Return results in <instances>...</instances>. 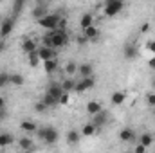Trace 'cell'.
Listing matches in <instances>:
<instances>
[{"mask_svg":"<svg viewBox=\"0 0 155 153\" xmlns=\"http://www.w3.org/2000/svg\"><path fill=\"white\" fill-rule=\"evenodd\" d=\"M123 56L126 60H135L137 58V45L135 43H126L123 49Z\"/></svg>","mask_w":155,"mask_h":153,"instance_id":"11","label":"cell"},{"mask_svg":"<svg viewBox=\"0 0 155 153\" xmlns=\"http://www.w3.org/2000/svg\"><path fill=\"white\" fill-rule=\"evenodd\" d=\"M20 49L25 52V54H29V52H35V50H38V45H36V41L33 38H29V36H24L22 41H20Z\"/></svg>","mask_w":155,"mask_h":153,"instance_id":"7","label":"cell"},{"mask_svg":"<svg viewBox=\"0 0 155 153\" xmlns=\"http://www.w3.org/2000/svg\"><path fill=\"white\" fill-rule=\"evenodd\" d=\"M47 13H49V11H47V7H43V5H38V7H35V9H33V13H31V15H33V18L40 20V18H43Z\"/></svg>","mask_w":155,"mask_h":153,"instance_id":"24","label":"cell"},{"mask_svg":"<svg viewBox=\"0 0 155 153\" xmlns=\"http://www.w3.org/2000/svg\"><path fill=\"white\" fill-rule=\"evenodd\" d=\"M94 85H96L94 76H87V77H81L79 81H76V86H74V90H76V92H87V90L94 88Z\"/></svg>","mask_w":155,"mask_h":153,"instance_id":"5","label":"cell"},{"mask_svg":"<svg viewBox=\"0 0 155 153\" xmlns=\"http://www.w3.org/2000/svg\"><path fill=\"white\" fill-rule=\"evenodd\" d=\"M36 135H38V139H41V141L47 142V144H54V142H58V139H60L58 130L52 128V126H47V128L36 130Z\"/></svg>","mask_w":155,"mask_h":153,"instance_id":"2","label":"cell"},{"mask_svg":"<svg viewBox=\"0 0 155 153\" xmlns=\"http://www.w3.org/2000/svg\"><path fill=\"white\" fill-rule=\"evenodd\" d=\"M38 56L41 61H47V60H51V58H56V50L52 49V47H47V45H41L38 49Z\"/></svg>","mask_w":155,"mask_h":153,"instance_id":"9","label":"cell"},{"mask_svg":"<svg viewBox=\"0 0 155 153\" xmlns=\"http://www.w3.org/2000/svg\"><path fill=\"white\" fill-rule=\"evenodd\" d=\"M101 110H103V106H101L99 101H88L87 103V112H88V115H94V114H97V112H101Z\"/></svg>","mask_w":155,"mask_h":153,"instance_id":"20","label":"cell"},{"mask_svg":"<svg viewBox=\"0 0 155 153\" xmlns=\"http://www.w3.org/2000/svg\"><path fill=\"white\" fill-rule=\"evenodd\" d=\"M5 119H7V112H5V106H4V108H0V122L5 121Z\"/></svg>","mask_w":155,"mask_h":153,"instance_id":"38","label":"cell"},{"mask_svg":"<svg viewBox=\"0 0 155 153\" xmlns=\"http://www.w3.org/2000/svg\"><path fill=\"white\" fill-rule=\"evenodd\" d=\"M47 36H51L54 49L65 47V45L69 43V33H67L65 29H51V31L47 33Z\"/></svg>","mask_w":155,"mask_h":153,"instance_id":"1","label":"cell"},{"mask_svg":"<svg viewBox=\"0 0 155 153\" xmlns=\"http://www.w3.org/2000/svg\"><path fill=\"white\" fill-rule=\"evenodd\" d=\"M124 4L123 0H105V15L107 16H116L123 11Z\"/></svg>","mask_w":155,"mask_h":153,"instance_id":"4","label":"cell"},{"mask_svg":"<svg viewBox=\"0 0 155 153\" xmlns=\"http://www.w3.org/2000/svg\"><path fill=\"white\" fill-rule=\"evenodd\" d=\"M13 27H15V16H7V18H4L2 24H0V38L9 36L11 31H13Z\"/></svg>","mask_w":155,"mask_h":153,"instance_id":"6","label":"cell"},{"mask_svg":"<svg viewBox=\"0 0 155 153\" xmlns=\"http://www.w3.org/2000/svg\"><path fill=\"white\" fill-rule=\"evenodd\" d=\"M15 142V137L11 133H0V148H5V146H11Z\"/></svg>","mask_w":155,"mask_h":153,"instance_id":"22","label":"cell"},{"mask_svg":"<svg viewBox=\"0 0 155 153\" xmlns=\"http://www.w3.org/2000/svg\"><path fill=\"white\" fill-rule=\"evenodd\" d=\"M41 101H43L49 108H52V106H56V105H58V99H56V97H52V96H51V94H47V92H45V96L41 97Z\"/></svg>","mask_w":155,"mask_h":153,"instance_id":"28","label":"cell"},{"mask_svg":"<svg viewBox=\"0 0 155 153\" xmlns=\"http://www.w3.org/2000/svg\"><path fill=\"white\" fill-rule=\"evenodd\" d=\"M92 24H94V18H92V15H90V13H85V15L81 16V22H79L81 29H85V27H88V25H92Z\"/></svg>","mask_w":155,"mask_h":153,"instance_id":"26","label":"cell"},{"mask_svg":"<svg viewBox=\"0 0 155 153\" xmlns=\"http://www.w3.org/2000/svg\"><path fill=\"white\" fill-rule=\"evenodd\" d=\"M108 121H110V115H108V112H107V110H101V112H97V114L92 115V121H90V122H94L97 128H101V126H105Z\"/></svg>","mask_w":155,"mask_h":153,"instance_id":"8","label":"cell"},{"mask_svg":"<svg viewBox=\"0 0 155 153\" xmlns=\"http://www.w3.org/2000/svg\"><path fill=\"white\" fill-rule=\"evenodd\" d=\"M4 106H5V97L0 96V108H4Z\"/></svg>","mask_w":155,"mask_h":153,"instance_id":"42","label":"cell"},{"mask_svg":"<svg viewBox=\"0 0 155 153\" xmlns=\"http://www.w3.org/2000/svg\"><path fill=\"white\" fill-rule=\"evenodd\" d=\"M78 72L81 74V77L94 76V65H92V63H81V65L78 67Z\"/></svg>","mask_w":155,"mask_h":153,"instance_id":"16","label":"cell"},{"mask_svg":"<svg viewBox=\"0 0 155 153\" xmlns=\"http://www.w3.org/2000/svg\"><path fill=\"white\" fill-rule=\"evenodd\" d=\"M148 29H150V24H144V25L141 27V31H143V33H148Z\"/></svg>","mask_w":155,"mask_h":153,"instance_id":"41","label":"cell"},{"mask_svg":"<svg viewBox=\"0 0 155 153\" xmlns=\"http://www.w3.org/2000/svg\"><path fill=\"white\" fill-rule=\"evenodd\" d=\"M58 103H60V105H67V103H69V92H63L61 97L58 99Z\"/></svg>","mask_w":155,"mask_h":153,"instance_id":"34","label":"cell"},{"mask_svg":"<svg viewBox=\"0 0 155 153\" xmlns=\"http://www.w3.org/2000/svg\"><path fill=\"white\" fill-rule=\"evenodd\" d=\"M2 20H4V18H2V16H0V24H2Z\"/></svg>","mask_w":155,"mask_h":153,"instance_id":"44","label":"cell"},{"mask_svg":"<svg viewBox=\"0 0 155 153\" xmlns=\"http://www.w3.org/2000/svg\"><path fill=\"white\" fill-rule=\"evenodd\" d=\"M5 49H7V43L4 41V38H0V52H2V50H5Z\"/></svg>","mask_w":155,"mask_h":153,"instance_id":"39","label":"cell"},{"mask_svg":"<svg viewBox=\"0 0 155 153\" xmlns=\"http://www.w3.org/2000/svg\"><path fill=\"white\" fill-rule=\"evenodd\" d=\"M146 150H148V146H144L143 142H139V144L135 146V153H144Z\"/></svg>","mask_w":155,"mask_h":153,"instance_id":"35","label":"cell"},{"mask_svg":"<svg viewBox=\"0 0 155 153\" xmlns=\"http://www.w3.org/2000/svg\"><path fill=\"white\" fill-rule=\"evenodd\" d=\"M20 128H22L24 132H27V133H36V130H38V126H36L33 121H29V119L22 121V122H20Z\"/></svg>","mask_w":155,"mask_h":153,"instance_id":"18","label":"cell"},{"mask_svg":"<svg viewBox=\"0 0 155 153\" xmlns=\"http://www.w3.org/2000/svg\"><path fill=\"white\" fill-rule=\"evenodd\" d=\"M7 85H11V83H9V74L4 70V72H0V88H4V86H7Z\"/></svg>","mask_w":155,"mask_h":153,"instance_id":"31","label":"cell"},{"mask_svg":"<svg viewBox=\"0 0 155 153\" xmlns=\"http://www.w3.org/2000/svg\"><path fill=\"white\" fill-rule=\"evenodd\" d=\"M139 142H143L144 146H148V148H150V146H152V142H153V135H152V133H143V135L139 137Z\"/></svg>","mask_w":155,"mask_h":153,"instance_id":"29","label":"cell"},{"mask_svg":"<svg viewBox=\"0 0 155 153\" xmlns=\"http://www.w3.org/2000/svg\"><path fill=\"white\" fill-rule=\"evenodd\" d=\"M78 65L76 61H69L67 65H65V74L67 76H74V74H78Z\"/></svg>","mask_w":155,"mask_h":153,"instance_id":"27","label":"cell"},{"mask_svg":"<svg viewBox=\"0 0 155 153\" xmlns=\"http://www.w3.org/2000/svg\"><path fill=\"white\" fill-rule=\"evenodd\" d=\"M35 110H36L38 114H43L45 110H49V106H47L43 101H40V103H35Z\"/></svg>","mask_w":155,"mask_h":153,"instance_id":"32","label":"cell"},{"mask_svg":"<svg viewBox=\"0 0 155 153\" xmlns=\"http://www.w3.org/2000/svg\"><path fill=\"white\" fill-rule=\"evenodd\" d=\"M146 49H148L150 52H153V54H155V40H150V41L146 43Z\"/></svg>","mask_w":155,"mask_h":153,"instance_id":"36","label":"cell"},{"mask_svg":"<svg viewBox=\"0 0 155 153\" xmlns=\"http://www.w3.org/2000/svg\"><path fill=\"white\" fill-rule=\"evenodd\" d=\"M43 67H45V72H47V74H54V72L58 70V61H56V58H51V60L43 61Z\"/></svg>","mask_w":155,"mask_h":153,"instance_id":"17","label":"cell"},{"mask_svg":"<svg viewBox=\"0 0 155 153\" xmlns=\"http://www.w3.org/2000/svg\"><path fill=\"white\" fill-rule=\"evenodd\" d=\"M96 132H97V126H96L94 122H87V124H83V128H81V135H83V137H94Z\"/></svg>","mask_w":155,"mask_h":153,"instance_id":"14","label":"cell"},{"mask_svg":"<svg viewBox=\"0 0 155 153\" xmlns=\"http://www.w3.org/2000/svg\"><path fill=\"white\" fill-rule=\"evenodd\" d=\"M18 148L20 150H25V151H31V150H35V142L29 137H20L18 139Z\"/></svg>","mask_w":155,"mask_h":153,"instance_id":"15","label":"cell"},{"mask_svg":"<svg viewBox=\"0 0 155 153\" xmlns=\"http://www.w3.org/2000/svg\"><path fill=\"white\" fill-rule=\"evenodd\" d=\"M24 81H25V79H24L22 74H9V83L15 85V86H22Z\"/></svg>","mask_w":155,"mask_h":153,"instance_id":"25","label":"cell"},{"mask_svg":"<svg viewBox=\"0 0 155 153\" xmlns=\"http://www.w3.org/2000/svg\"><path fill=\"white\" fill-rule=\"evenodd\" d=\"M47 94H51L52 97H56V99H60L61 97V94L65 92L63 90V86H61V83H51L49 86H47V90H45Z\"/></svg>","mask_w":155,"mask_h":153,"instance_id":"10","label":"cell"},{"mask_svg":"<svg viewBox=\"0 0 155 153\" xmlns=\"http://www.w3.org/2000/svg\"><path fill=\"white\" fill-rule=\"evenodd\" d=\"M79 139H81V132H78V130H71L67 133V142L69 144H78Z\"/></svg>","mask_w":155,"mask_h":153,"instance_id":"23","label":"cell"},{"mask_svg":"<svg viewBox=\"0 0 155 153\" xmlns=\"http://www.w3.org/2000/svg\"><path fill=\"white\" fill-rule=\"evenodd\" d=\"M87 41H88V38H87L85 34H79V36H78V43H79V45H85Z\"/></svg>","mask_w":155,"mask_h":153,"instance_id":"37","label":"cell"},{"mask_svg":"<svg viewBox=\"0 0 155 153\" xmlns=\"http://www.w3.org/2000/svg\"><path fill=\"white\" fill-rule=\"evenodd\" d=\"M152 85H153V88H155V79H153V83H152Z\"/></svg>","mask_w":155,"mask_h":153,"instance_id":"43","label":"cell"},{"mask_svg":"<svg viewBox=\"0 0 155 153\" xmlns=\"http://www.w3.org/2000/svg\"><path fill=\"white\" fill-rule=\"evenodd\" d=\"M61 86H63V90H65V92H72V90H74V86H76V79H74L72 76L65 77V79L61 81Z\"/></svg>","mask_w":155,"mask_h":153,"instance_id":"21","label":"cell"},{"mask_svg":"<svg viewBox=\"0 0 155 153\" xmlns=\"http://www.w3.org/2000/svg\"><path fill=\"white\" fill-rule=\"evenodd\" d=\"M83 34L88 38V41H96V40L99 38V31H97V27L92 24V25H88V27H85L83 29Z\"/></svg>","mask_w":155,"mask_h":153,"instance_id":"13","label":"cell"},{"mask_svg":"<svg viewBox=\"0 0 155 153\" xmlns=\"http://www.w3.org/2000/svg\"><path fill=\"white\" fill-rule=\"evenodd\" d=\"M146 105L148 106H155V94H146Z\"/></svg>","mask_w":155,"mask_h":153,"instance_id":"33","label":"cell"},{"mask_svg":"<svg viewBox=\"0 0 155 153\" xmlns=\"http://www.w3.org/2000/svg\"><path fill=\"white\" fill-rule=\"evenodd\" d=\"M124 99H126V94H124L123 90H117V92H114V94H112V97H110L112 105H116V106L123 105V103H124Z\"/></svg>","mask_w":155,"mask_h":153,"instance_id":"19","label":"cell"},{"mask_svg":"<svg viewBox=\"0 0 155 153\" xmlns=\"http://www.w3.org/2000/svg\"><path fill=\"white\" fill-rule=\"evenodd\" d=\"M148 67H150V69H155V56L148 60Z\"/></svg>","mask_w":155,"mask_h":153,"instance_id":"40","label":"cell"},{"mask_svg":"<svg viewBox=\"0 0 155 153\" xmlns=\"http://www.w3.org/2000/svg\"><path fill=\"white\" fill-rule=\"evenodd\" d=\"M60 20H61V16H60V15H56V13H47L43 18H40V20H38V24L43 27V29L51 31V29H58Z\"/></svg>","mask_w":155,"mask_h":153,"instance_id":"3","label":"cell"},{"mask_svg":"<svg viewBox=\"0 0 155 153\" xmlns=\"http://www.w3.org/2000/svg\"><path fill=\"white\" fill-rule=\"evenodd\" d=\"M119 139H121L123 142H132V141H135L137 137H135V132H134L132 128H123V130L119 132Z\"/></svg>","mask_w":155,"mask_h":153,"instance_id":"12","label":"cell"},{"mask_svg":"<svg viewBox=\"0 0 155 153\" xmlns=\"http://www.w3.org/2000/svg\"><path fill=\"white\" fill-rule=\"evenodd\" d=\"M27 56H29V63H31V67H36L40 61H41V60H40V56H38V50H35V52H29Z\"/></svg>","mask_w":155,"mask_h":153,"instance_id":"30","label":"cell"}]
</instances>
